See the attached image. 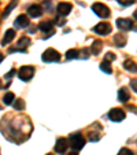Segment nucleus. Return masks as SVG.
Returning a JSON list of instances; mask_svg holds the SVG:
<instances>
[{"label":"nucleus","instance_id":"2eb2a0df","mask_svg":"<svg viewBox=\"0 0 137 155\" xmlns=\"http://www.w3.org/2000/svg\"><path fill=\"white\" fill-rule=\"evenodd\" d=\"M118 100L121 103H126L129 100V91L126 88H121L119 91H118Z\"/></svg>","mask_w":137,"mask_h":155},{"label":"nucleus","instance_id":"423d86ee","mask_svg":"<svg viewBox=\"0 0 137 155\" xmlns=\"http://www.w3.org/2000/svg\"><path fill=\"white\" fill-rule=\"evenodd\" d=\"M111 29H113L111 25L107 24V22H100L96 26H93V32L100 36H106V35H108V33H111Z\"/></svg>","mask_w":137,"mask_h":155},{"label":"nucleus","instance_id":"7c9ffc66","mask_svg":"<svg viewBox=\"0 0 137 155\" xmlns=\"http://www.w3.org/2000/svg\"><path fill=\"white\" fill-rule=\"evenodd\" d=\"M133 17H134V19H137V10L133 12Z\"/></svg>","mask_w":137,"mask_h":155},{"label":"nucleus","instance_id":"2f4dec72","mask_svg":"<svg viewBox=\"0 0 137 155\" xmlns=\"http://www.w3.org/2000/svg\"><path fill=\"white\" fill-rule=\"evenodd\" d=\"M3 59H4V56L2 55V54H0V63H2V62H3Z\"/></svg>","mask_w":137,"mask_h":155},{"label":"nucleus","instance_id":"a878e982","mask_svg":"<svg viewBox=\"0 0 137 155\" xmlns=\"http://www.w3.org/2000/svg\"><path fill=\"white\" fill-rule=\"evenodd\" d=\"M115 58H117V56L114 55L113 52H107V54H106V61H108V62H110V61H115Z\"/></svg>","mask_w":137,"mask_h":155},{"label":"nucleus","instance_id":"6ab92c4d","mask_svg":"<svg viewBox=\"0 0 137 155\" xmlns=\"http://www.w3.org/2000/svg\"><path fill=\"white\" fill-rule=\"evenodd\" d=\"M100 70H103L104 73L107 74H111L113 73V69H111V63L108 61H103L102 63H100Z\"/></svg>","mask_w":137,"mask_h":155},{"label":"nucleus","instance_id":"9b49d317","mask_svg":"<svg viewBox=\"0 0 137 155\" xmlns=\"http://www.w3.org/2000/svg\"><path fill=\"white\" fill-rule=\"evenodd\" d=\"M30 24L29 18L26 15H19V17L15 19V28H21V29H24V28H28Z\"/></svg>","mask_w":137,"mask_h":155},{"label":"nucleus","instance_id":"7ed1b4c3","mask_svg":"<svg viewBox=\"0 0 137 155\" xmlns=\"http://www.w3.org/2000/svg\"><path fill=\"white\" fill-rule=\"evenodd\" d=\"M44 62H59L60 61V54L54 48H48L47 51H44L43 56H41Z\"/></svg>","mask_w":137,"mask_h":155},{"label":"nucleus","instance_id":"72a5a7b5","mask_svg":"<svg viewBox=\"0 0 137 155\" xmlns=\"http://www.w3.org/2000/svg\"><path fill=\"white\" fill-rule=\"evenodd\" d=\"M2 87H3V85H2V81H0V89H2Z\"/></svg>","mask_w":137,"mask_h":155},{"label":"nucleus","instance_id":"c9c22d12","mask_svg":"<svg viewBox=\"0 0 137 155\" xmlns=\"http://www.w3.org/2000/svg\"><path fill=\"white\" fill-rule=\"evenodd\" d=\"M47 155H52V154H47Z\"/></svg>","mask_w":137,"mask_h":155},{"label":"nucleus","instance_id":"39448f33","mask_svg":"<svg viewBox=\"0 0 137 155\" xmlns=\"http://www.w3.org/2000/svg\"><path fill=\"white\" fill-rule=\"evenodd\" d=\"M108 118L113 122H121V121L125 120V111H123L122 108H113L108 113Z\"/></svg>","mask_w":137,"mask_h":155},{"label":"nucleus","instance_id":"6e6552de","mask_svg":"<svg viewBox=\"0 0 137 155\" xmlns=\"http://www.w3.org/2000/svg\"><path fill=\"white\" fill-rule=\"evenodd\" d=\"M30 44V38L29 37H22L18 40V48H10L8 52H15V51H21V52H25V48Z\"/></svg>","mask_w":137,"mask_h":155},{"label":"nucleus","instance_id":"f8f14e48","mask_svg":"<svg viewBox=\"0 0 137 155\" xmlns=\"http://www.w3.org/2000/svg\"><path fill=\"white\" fill-rule=\"evenodd\" d=\"M28 14L32 18H38L43 14V8H41L38 4H33V6H30L29 8H28Z\"/></svg>","mask_w":137,"mask_h":155},{"label":"nucleus","instance_id":"4be33fe9","mask_svg":"<svg viewBox=\"0 0 137 155\" xmlns=\"http://www.w3.org/2000/svg\"><path fill=\"white\" fill-rule=\"evenodd\" d=\"M12 106H14L15 110H24L25 108V102L22 99H15L14 103H12Z\"/></svg>","mask_w":137,"mask_h":155},{"label":"nucleus","instance_id":"f704fd0d","mask_svg":"<svg viewBox=\"0 0 137 155\" xmlns=\"http://www.w3.org/2000/svg\"><path fill=\"white\" fill-rule=\"evenodd\" d=\"M134 30H136V32H137V26H136V28H134Z\"/></svg>","mask_w":137,"mask_h":155},{"label":"nucleus","instance_id":"ddd939ff","mask_svg":"<svg viewBox=\"0 0 137 155\" xmlns=\"http://www.w3.org/2000/svg\"><path fill=\"white\" fill-rule=\"evenodd\" d=\"M123 68H125V70L130 71V73L137 74V63L132 59H128V61L123 62Z\"/></svg>","mask_w":137,"mask_h":155},{"label":"nucleus","instance_id":"473e14b6","mask_svg":"<svg viewBox=\"0 0 137 155\" xmlns=\"http://www.w3.org/2000/svg\"><path fill=\"white\" fill-rule=\"evenodd\" d=\"M69 155H78V154H77L76 151H73V152H70V154H69Z\"/></svg>","mask_w":137,"mask_h":155},{"label":"nucleus","instance_id":"bb28decb","mask_svg":"<svg viewBox=\"0 0 137 155\" xmlns=\"http://www.w3.org/2000/svg\"><path fill=\"white\" fill-rule=\"evenodd\" d=\"M130 87H132V89H133V91L137 94V81H136V80H132V81H130Z\"/></svg>","mask_w":137,"mask_h":155},{"label":"nucleus","instance_id":"1a4fd4ad","mask_svg":"<svg viewBox=\"0 0 137 155\" xmlns=\"http://www.w3.org/2000/svg\"><path fill=\"white\" fill-rule=\"evenodd\" d=\"M117 26L121 30H130V29H133V22H132V19L119 18V19H117Z\"/></svg>","mask_w":137,"mask_h":155},{"label":"nucleus","instance_id":"412c9836","mask_svg":"<svg viewBox=\"0 0 137 155\" xmlns=\"http://www.w3.org/2000/svg\"><path fill=\"white\" fill-rule=\"evenodd\" d=\"M77 58H80V51H77V50H69L66 52V59H77Z\"/></svg>","mask_w":137,"mask_h":155},{"label":"nucleus","instance_id":"c85d7f7f","mask_svg":"<svg viewBox=\"0 0 137 155\" xmlns=\"http://www.w3.org/2000/svg\"><path fill=\"white\" fill-rule=\"evenodd\" d=\"M15 71H17V70H15V69H11V71H8V73L6 74V78H7V80L12 78V76H14V74H15Z\"/></svg>","mask_w":137,"mask_h":155},{"label":"nucleus","instance_id":"4468645a","mask_svg":"<svg viewBox=\"0 0 137 155\" xmlns=\"http://www.w3.org/2000/svg\"><path fill=\"white\" fill-rule=\"evenodd\" d=\"M14 37H15V30L14 29H8L6 32V35H4L3 40H2V44H3V45H7L8 43H11V41L14 40Z\"/></svg>","mask_w":137,"mask_h":155},{"label":"nucleus","instance_id":"f3484780","mask_svg":"<svg viewBox=\"0 0 137 155\" xmlns=\"http://www.w3.org/2000/svg\"><path fill=\"white\" fill-rule=\"evenodd\" d=\"M103 48V43L99 40H95L93 44H92V47H90V52L93 54V55H99V52L102 51Z\"/></svg>","mask_w":137,"mask_h":155},{"label":"nucleus","instance_id":"c756f323","mask_svg":"<svg viewBox=\"0 0 137 155\" xmlns=\"http://www.w3.org/2000/svg\"><path fill=\"white\" fill-rule=\"evenodd\" d=\"M81 54H82V56H81L82 59H86V58H88V55H86V54H88V50H86V48H84V50L81 51Z\"/></svg>","mask_w":137,"mask_h":155},{"label":"nucleus","instance_id":"aec40b11","mask_svg":"<svg viewBox=\"0 0 137 155\" xmlns=\"http://www.w3.org/2000/svg\"><path fill=\"white\" fill-rule=\"evenodd\" d=\"M14 100H15V95L12 94V92H7V94L3 96L4 104H11V103H14Z\"/></svg>","mask_w":137,"mask_h":155},{"label":"nucleus","instance_id":"f257e3e1","mask_svg":"<svg viewBox=\"0 0 137 155\" xmlns=\"http://www.w3.org/2000/svg\"><path fill=\"white\" fill-rule=\"evenodd\" d=\"M69 143H70V147L73 150H81V148H84V146H85V139L82 137V135L81 133H71L70 135V137H69Z\"/></svg>","mask_w":137,"mask_h":155},{"label":"nucleus","instance_id":"f03ea898","mask_svg":"<svg viewBox=\"0 0 137 155\" xmlns=\"http://www.w3.org/2000/svg\"><path fill=\"white\" fill-rule=\"evenodd\" d=\"M33 76H34V68L33 66H22L18 70V77L22 81H29V80H32Z\"/></svg>","mask_w":137,"mask_h":155},{"label":"nucleus","instance_id":"dca6fc26","mask_svg":"<svg viewBox=\"0 0 137 155\" xmlns=\"http://www.w3.org/2000/svg\"><path fill=\"white\" fill-rule=\"evenodd\" d=\"M52 28H54V22H51V21H45V22H41L40 25H38V29L41 30V32H52Z\"/></svg>","mask_w":137,"mask_h":155},{"label":"nucleus","instance_id":"a211bd4d","mask_svg":"<svg viewBox=\"0 0 137 155\" xmlns=\"http://www.w3.org/2000/svg\"><path fill=\"white\" fill-rule=\"evenodd\" d=\"M114 43L117 44L118 47H125V44H126V36L122 35V33H118V35H115V37H114Z\"/></svg>","mask_w":137,"mask_h":155},{"label":"nucleus","instance_id":"9d476101","mask_svg":"<svg viewBox=\"0 0 137 155\" xmlns=\"http://www.w3.org/2000/svg\"><path fill=\"white\" fill-rule=\"evenodd\" d=\"M67 143H69V141H67L64 137H59L55 143V152H58V154H63V152H66Z\"/></svg>","mask_w":137,"mask_h":155},{"label":"nucleus","instance_id":"0eeeda50","mask_svg":"<svg viewBox=\"0 0 137 155\" xmlns=\"http://www.w3.org/2000/svg\"><path fill=\"white\" fill-rule=\"evenodd\" d=\"M71 8H73V6H71L70 3H66V2H63V3H59L58 7H56V11H58V14L60 15V17H66V15L70 14Z\"/></svg>","mask_w":137,"mask_h":155},{"label":"nucleus","instance_id":"cd10ccee","mask_svg":"<svg viewBox=\"0 0 137 155\" xmlns=\"http://www.w3.org/2000/svg\"><path fill=\"white\" fill-rule=\"evenodd\" d=\"M55 22H56V25H58V26H63V25H64V19H63V18H56Z\"/></svg>","mask_w":137,"mask_h":155},{"label":"nucleus","instance_id":"20e7f679","mask_svg":"<svg viewBox=\"0 0 137 155\" xmlns=\"http://www.w3.org/2000/svg\"><path fill=\"white\" fill-rule=\"evenodd\" d=\"M92 10L95 11V14L99 15L100 18H108L110 17V8H108L106 4L103 3H95L93 6H92Z\"/></svg>","mask_w":137,"mask_h":155},{"label":"nucleus","instance_id":"393cba45","mask_svg":"<svg viewBox=\"0 0 137 155\" xmlns=\"http://www.w3.org/2000/svg\"><path fill=\"white\" fill-rule=\"evenodd\" d=\"M118 3L122 4V6H130L134 3V0H118Z\"/></svg>","mask_w":137,"mask_h":155},{"label":"nucleus","instance_id":"5701e85b","mask_svg":"<svg viewBox=\"0 0 137 155\" xmlns=\"http://www.w3.org/2000/svg\"><path fill=\"white\" fill-rule=\"evenodd\" d=\"M88 139H89L90 141H97L100 139V135L96 133V132H90L89 135H88Z\"/></svg>","mask_w":137,"mask_h":155},{"label":"nucleus","instance_id":"b1692460","mask_svg":"<svg viewBox=\"0 0 137 155\" xmlns=\"http://www.w3.org/2000/svg\"><path fill=\"white\" fill-rule=\"evenodd\" d=\"M118 155H134V154L129 148H121V151L118 152Z\"/></svg>","mask_w":137,"mask_h":155}]
</instances>
